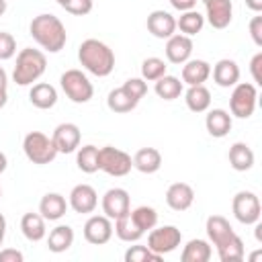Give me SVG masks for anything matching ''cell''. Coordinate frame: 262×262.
I'll list each match as a JSON object with an SVG mask.
<instances>
[{"label": "cell", "mask_w": 262, "mask_h": 262, "mask_svg": "<svg viewBox=\"0 0 262 262\" xmlns=\"http://www.w3.org/2000/svg\"><path fill=\"white\" fill-rule=\"evenodd\" d=\"M170 4H172V8L184 12V10H192L196 6V0H170Z\"/></svg>", "instance_id": "cell-45"}, {"label": "cell", "mask_w": 262, "mask_h": 262, "mask_svg": "<svg viewBox=\"0 0 262 262\" xmlns=\"http://www.w3.org/2000/svg\"><path fill=\"white\" fill-rule=\"evenodd\" d=\"M76 164H78V168H80L84 174H94V172H98V147L92 145V143L78 147Z\"/></svg>", "instance_id": "cell-33"}, {"label": "cell", "mask_w": 262, "mask_h": 262, "mask_svg": "<svg viewBox=\"0 0 262 262\" xmlns=\"http://www.w3.org/2000/svg\"><path fill=\"white\" fill-rule=\"evenodd\" d=\"M20 231L29 242H41L45 237V233H47L43 215L41 213H33V211L25 213L20 217Z\"/></svg>", "instance_id": "cell-26"}, {"label": "cell", "mask_w": 262, "mask_h": 262, "mask_svg": "<svg viewBox=\"0 0 262 262\" xmlns=\"http://www.w3.org/2000/svg\"><path fill=\"white\" fill-rule=\"evenodd\" d=\"M205 231H207V237H209V244L217 248H221L223 244H227L235 231L231 227V223L223 217V215H209L207 221H205Z\"/></svg>", "instance_id": "cell-14"}, {"label": "cell", "mask_w": 262, "mask_h": 262, "mask_svg": "<svg viewBox=\"0 0 262 262\" xmlns=\"http://www.w3.org/2000/svg\"><path fill=\"white\" fill-rule=\"evenodd\" d=\"M23 260H25L23 252H18V250H14V248H4V250H0V262H23Z\"/></svg>", "instance_id": "cell-44"}, {"label": "cell", "mask_w": 262, "mask_h": 262, "mask_svg": "<svg viewBox=\"0 0 262 262\" xmlns=\"http://www.w3.org/2000/svg\"><path fill=\"white\" fill-rule=\"evenodd\" d=\"M6 102H8V92H6V88H0V108H4Z\"/></svg>", "instance_id": "cell-49"}, {"label": "cell", "mask_w": 262, "mask_h": 262, "mask_svg": "<svg viewBox=\"0 0 262 262\" xmlns=\"http://www.w3.org/2000/svg\"><path fill=\"white\" fill-rule=\"evenodd\" d=\"M133 168L141 174H154L162 168V154L156 147H141L133 156Z\"/></svg>", "instance_id": "cell-25"}, {"label": "cell", "mask_w": 262, "mask_h": 262, "mask_svg": "<svg viewBox=\"0 0 262 262\" xmlns=\"http://www.w3.org/2000/svg\"><path fill=\"white\" fill-rule=\"evenodd\" d=\"M231 125H233L231 115H229L225 108H211V111L207 113V117H205L207 133H209L211 137H217V139L225 137V135L231 131Z\"/></svg>", "instance_id": "cell-22"}, {"label": "cell", "mask_w": 262, "mask_h": 262, "mask_svg": "<svg viewBox=\"0 0 262 262\" xmlns=\"http://www.w3.org/2000/svg\"><path fill=\"white\" fill-rule=\"evenodd\" d=\"M78 61L86 72H90L92 76H98V78H106L115 70L113 49L98 39H86L80 43Z\"/></svg>", "instance_id": "cell-2"}, {"label": "cell", "mask_w": 262, "mask_h": 262, "mask_svg": "<svg viewBox=\"0 0 262 262\" xmlns=\"http://www.w3.org/2000/svg\"><path fill=\"white\" fill-rule=\"evenodd\" d=\"M100 205H102V213H104L108 219L115 221V219H119L121 215H125V213L131 211V196H129V192H127L125 188L115 186V188H108V190L102 194Z\"/></svg>", "instance_id": "cell-11"}, {"label": "cell", "mask_w": 262, "mask_h": 262, "mask_svg": "<svg viewBox=\"0 0 262 262\" xmlns=\"http://www.w3.org/2000/svg\"><path fill=\"white\" fill-rule=\"evenodd\" d=\"M55 2H57V4H59V6H63V4H66V2H68V0H55Z\"/></svg>", "instance_id": "cell-52"}, {"label": "cell", "mask_w": 262, "mask_h": 262, "mask_svg": "<svg viewBox=\"0 0 262 262\" xmlns=\"http://www.w3.org/2000/svg\"><path fill=\"white\" fill-rule=\"evenodd\" d=\"M47 70V57L41 49L25 47L16 55V63L12 70V80L18 86H33Z\"/></svg>", "instance_id": "cell-3"}, {"label": "cell", "mask_w": 262, "mask_h": 262, "mask_svg": "<svg viewBox=\"0 0 262 262\" xmlns=\"http://www.w3.org/2000/svg\"><path fill=\"white\" fill-rule=\"evenodd\" d=\"M160 258L147 246H129L125 252V262H158Z\"/></svg>", "instance_id": "cell-38"}, {"label": "cell", "mask_w": 262, "mask_h": 262, "mask_svg": "<svg viewBox=\"0 0 262 262\" xmlns=\"http://www.w3.org/2000/svg\"><path fill=\"white\" fill-rule=\"evenodd\" d=\"M51 139L55 143L57 154H72V151H76L80 147L82 131H80V127L76 123H59L53 129Z\"/></svg>", "instance_id": "cell-12"}, {"label": "cell", "mask_w": 262, "mask_h": 262, "mask_svg": "<svg viewBox=\"0 0 262 262\" xmlns=\"http://www.w3.org/2000/svg\"><path fill=\"white\" fill-rule=\"evenodd\" d=\"M168 66L162 57H145L141 61V78L145 82H156L158 78H162L166 74Z\"/></svg>", "instance_id": "cell-37"}, {"label": "cell", "mask_w": 262, "mask_h": 262, "mask_svg": "<svg viewBox=\"0 0 262 262\" xmlns=\"http://www.w3.org/2000/svg\"><path fill=\"white\" fill-rule=\"evenodd\" d=\"M8 86V74H6V70L0 66V88H6Z\"/></svg>", "instance_id": "cell-48"}, {"label": "cell", "mask_w": 262, "mask_h": 262, "mask_svg": "<svg viewBox=\"0 0 262 262\" xmlns=\"http://www.w3.org/2000/svg\"><path fill=\"white\" fill-rule=\"evenodd\" d=\"M213 256V248L207 239H188L186 246L182 248V254H180V260L182 262H209Z\"/></svg>", "instance_id": "cell-27"}, {"label": "cell", "mask_w": 262, "mask_h": 262, "mask_svg": "<svg viewBox=\"0 0 262 262\" xmlns=\"http://www.w3.org/2000/svg\"><path fill=\"white\" fill-rule=\"evenodd\" d=\"M16 53V41L10 33L0 31V59H10Z\"/></svg>", "instance_id": "cell-41"}, {"label": "cell", "mask_w": 262, "mask_h": 262, "mask_svg": "<svg viewBox=\"0 0 262 262\" xmlns=\"http://www.w3.org/2000/svg\"><path fill=\"white\" fill-rule=\"evenodd\" d=\"M72 244H74V229L70 225H57L47 235V248L53 254H61L70 250Z\"/></svg>", "instance_id": "cell-30"}, {"label": "cell", "mask_w": 262, "mask_h": 262, "mask_svg": "<svg viewBox=\"0 0 262 262\" xmlns=\"http://www.w3.org/2000/svg\"><path fill=\"white\" fill-rule=\"evenodd\" d=\"M211 76V63L205 59H188L182 63V84L199 86L205 84Z\"/></svg>", "instance_id": "cell-21"}, {"label": "cell", "mask_w": 262, "mask_h": 262, "mask_svg": "<svg viewBox=\"0 0 262 262\" xmlns=\"http://www.w3.org/2000/svg\"><path fill=\"white\" fill-rule=\"evenodd\" d=\"M205 20L213 27V29H225L229 27L231 18H233V4L231 0H209L205 2Z\"/></svg>", "instance_id": "cell-16"}, {"label": "cell", "mask_w": 262, "mask_h": 262, "mask_svg": "<svg viewBox=\"0 0 262 262\" xmlns=\"http://www.w3.org/2000/svg\"><path fill=\"white\" fill-rule=\"evenodd\" d=\"M59 86H61L63 94H66L72 102H76V104H84V102H88V100L94 96V86H92V82L88 80V76H86L82 70H76V68L66 70V72L61 74Z\"/></svg>", "instance_id": "cell-5"}, {"label": "cell", "mask_w": 262, "mask_h": 262, "mask_svg": "<svg viewBox=\"0 0 262 262\" xmlns=\"http://www.w3.org/2000/svg\"><path fill=\"white\" fill-rule=\"evenodd\" d=\"M182 86H184V84H182L180 78L164 74L162 78L156 80L154 90H156V94H158L162 100H176V98L182 94Z\"/></svg>", "instance_id": "cell-32"}, {"label": "cell", "mask_w": 262, "mask_h": 262, "mask_svg": "<svg viewBox=\"0 0 262 262\" xmlns=\"http://www.w3.org/2000/svg\"><path fill=\"white\" fill-rule=\"evenodd\" d=\"M6 8H8V4H6V0H0V16L6 12Z\"/></svg>", "instance_id": "cell-51"}, {"label": "cell", "mask_w": 262, "mask_h": 262, "mask_svg": "<svg viewBox=\"0 0 262 262\" xmlns=\"http://www.w3.org/2000/svg\"><path fill=\"white\" fill-rule=\"evenodd\" d=\"M211 74H213V82L221 88H231L239 82V66H237V61H233L229 57L219 59L213 66Z\"/></svg>", "instance_id": "cell-19"}, {"label": "cell", "mask_w": 262, "mask_h": 262, "mask_svg": "<svg viewBox=\"0 0 262 262\" xmlns=\"http://www.w3.org/2000/svg\"><path fill=\"white\" fill-rule=\"evenodd\" d=\"M192 39L188 35H182V33H174L172 37H168L166 41V59L170 63H176V66H182L184 61L190 59L192 55Z\"/></svg>", "instance_id": "cell-15"}, {"label": "cell", "mask_w": 262, "mask_h": 262, "mask_svg": "<svg viewBox=\"0 0 262 262\" xmlns=\"http://www.w3.org/2000/svg\"><path fill=\"white\" fill-rule=\"evenodd\" d=\"M0 199H2V186H0Z\"/></svg>", "instance_id": "cell-53"}, {"label": "cell", "mask_w": 262, "mask_h": 262, "mask_svg": "<svg viewBox=\"0 0 262 262\" xmlns=\"http://www.w3.org/2000/svg\"><path fill=\"white\" fill-rule=\"evenodd\" d=\"M194 203V190L186 182H174L166 190V205L172 211H186Z\"/></svg>", "instance_id": "cell-18"}, {"label": "cell", "mask_w": 262, "mask_h": 262, "mask_svg": "<svg viewBox=\"0 0 262 262\" xmlns=\"http://www.w3.org/2000/svg\"><path fill=\"white\" fill-rule=\"evenodd\" d=\"M131 168H133V158L127 151L113 145H104L98 149V170H102L104 174L121 178L127 176Z\"/></svg>", "instance_id": "cell-6"}, {"label": "cell", "mask_w": 262, "mask_h": 262, "mask_svg": "<svg viewBox=\"0 0 262 262\" xmlns=\"http://www.w3.org/2000/svg\"><path fill=\"white\" fill-rule=\"evenodd\" d=\"M6 168H8V160H6V154H4V151H0V174H2Z\"/></svg>", "instance_id": "cell-50"}, {"label": "cell", "mask_w": 262, "mask_h": 262, "mask_svg": "<svg viewBox=\"0 0 262 262\" xmlns=\"http://www.w3.org/2000/svg\"><path fill=\"white\" fill-rule=\"evenodd\" d=\"M92 6H94L92 0H68L61 8L70 14H74V16H86L92 10Z\"/></svg>", "instance_id": "cell-40"}, {"label": "cell", "mask_w": 262, "mask_h": 262, "mask_svg": "<svg viewBox=\"0 0 262 262\" xmlns=\"http://www.w3.org/2000/svg\"><path fill=\"white\" fill-rule=\"evenodd\" d=\"M29 100H31L33 106H37L41 111L53 108L55 102H57V90L47 82H37L29 90Z\"/></svg>", "instance_id": "cell-24"}, {"label": "cell", "mask_w": 262, "mask_h": 262, "mask_svg": "<svg viewBox=\"0 0 262 262\" xmlns=\"http://www.w3.org/2000/svg\"><path fill=\"white\" fill-rule=\"evenodd\" d=\"M68 207L70 205H68L66 196L59 192H47L39 201V213L43 215L45 221H59L66 215Z\"/></svg>", "instance_id": "cell-20"}, {"label": "cell", "mask_w": 262, "mask_h": 262, "mask_svg": "<svg viewBox=\"0 0 262 262\" xmlns=\"http://www.w3.org/2000/svg\"><path fill=\"white\" fill-rule=\"evenodd\" d=\"M248 29H250L252 41H254L258 47H262V16H260V12H256V16L250 20Z\"/></svg>", "instance_id": "cell-42"}, {"label": "cell", "mask_w": 262, "mask_h": 262, "mask_svg": "<svg viewBox=\"0 0 262 262\" xmlns=\"http://www.w3.org/2000/svg\"><path fill=\"white\" fill-rule=\"evenodd\" d=\"M203 2H209V0H203Z\"/></svg>", "instance_id": "cell-54"}, {"label": "cell", "mask_w": 262, "mask_h": 262, "mask_svg": "<svg viewBox=\"0 0 262 262\" xmlns=\"http://www.w3.org/2000/svg\"><path fill=\"white\" fill-rule=\"evenodd\" d=\"M4 237H6V217L0 213V246L4 244Z\"/></svg>", "instance_id": "cell-47"}, {"label": "cell", "mask_w": 262, "mask_h": 262, "mask_svg": "<svg viewBox=\"0 0 262 262\" xmlns=\"http://www.w3.org/2000/svg\"><path fill=\"white\" fill-rule=\"evenodd\" d=\"M217 256L221 262H242L246 256V248L242 237L235 233L227 244H223L221 248H217Z\"/></svg>", "instance_id": "cell-35"}, {"label": "cell", "mask_w": 262, "mask_h": 262, "mask_svg": "<svg viewBox=\"0 0 262 262\" xmlns=\"http://www.w3.org/2000/svg\"><path fill=\"white\" fill-rule=\"evenodd\" d=\"M231 211H233V217L242 225H254L256 221H260L262 205H260V199L256 192L239 190V192H235V196L231 201Z\"/></svg>", "instance_id": "cell-8"}, {"label": "cell", "mask_w": 262, "mask_h": 262, "mask_svg": "<svg viewBox=\"0 0 262 262\" xmlns=\"http://www.w3.org/2000/svg\"><path fill=\"white\" fill-rule=\"evenodd\" d=\"M227 160H229V166L235 170V172H248L254 162H256V156L252 151V147L244 141H235L229 151H227Z\"/></svg>", "instance_id": "cell-23"}, {"label": "cell", "mask_w": 262, "mask_h": 262, "mask_svg": "<svg viewBox=\"0 0 262 262\" xmlns=\"http://www.w3.org/2000/svg\"><path fill=\"white\" fill-rule=\"evenodd\" d=\"M203 27H205V14H201L194 8L180 12V16L176 18V29H180V33L182 35H188V37L201 33Z\"/></svg>", "instance_id": "cell-31"}, {"label": "cell", "mask_w": 262, "mask_h": 262, "mask_svg": "<svg viewBox=\"0 0 262 262\" xmlns=\"http://www.w3.org/2000/svg\"><path fill=\"white\" fill-rule=\"evenodd\" d=\"M250 74H252L254 86H260L262 84V51H258L252 57V61H250Z\"/></svg>", "instance_id": "cell-43"}, {"label": "cell", "mask_w": 262, "mask_h": 262, "mask_svg": "<svg viewBox=\"0 0 262 262\" xmlns=\"http://www.w3.org/2000/svg\"><path fill=\"white\" fill-rule=\"evenodd\" d=\"M184 102L188 106V111L192 113H205L211 106V92L205 84L199 86H188V90L184 92Z\"/></svg>", "instance_id": "cell-28"}, {"label": "cell", "mask_w": 262, "mask_h": 262, "mask_svg": "<svg viewBox=\"0 0 262 262\" xmlns=\"http://www.w3.org/2000/svg\"><path fill=\"white\" fill-rule=\"evenodd\" d=\"M113 229H115L117 237H119L121 242H127V244H135V242H139V239L145 235V233L137 227V223L133 221L131 213H125V215H121L119 219H115Z\"/></svg>", "instance_id": "cell-29"}, {"label": "cell", "mask_w": 262, "mask_h": 262, "mask_svg": "<svg viewBox=\"0 0 262 262\" xmlns=\"http://www.w3.org/2000/svg\"><path fill=\"white\" fill-rule=\"evenodd\" d=\"M129 213H131L133 221L137 223V227H139L143 233H147L149 229H154V227L158 225V211H156L154 207L139 205V207H135V209L129 211Z\"/></svg>", "instance_id": "cell-36"}, {"label": "cell", "mask_w": 262, "mask_h": 262, "mask_svg": "<svg viewBox=\"0 0 262 262\" xmlns=\"http://www.w3.org/2000/svg\"><path fill=\"white\" fill-rule=\"evenodd\" d=\"M246 6L254 12H262V0H246Z\"/></svg>", "instance_id": "cell-46"}, {"label": "cell", "mask_w": 262, "mask_h": 262, "mask_svg": "<svg viewBox=\"0 0 262 262\" xmlns=\"http://www.w3.org/2000/svg\"><path fill=\"white\" fill-rule=\"evenodd\" d=\"M115 229H113V219L106 215H90L84 223V239L92 246H104L111 242Z\"/></svg>", "instance_id": "cell-10"}, {"label": "cell", "mask_w": 262, "mask_h": 262, "mask_svg": "<svg viewBox=\"0 0 262 262\" xmlns=\"http://www.w3.org/2000/svg\"><path fill=\"white\" fill-rule=\"evenodd\" d=\"M68 205L74 209V213L88 215V213H94V209L98 205V194L90 184H76L70 190Z\"/></svg>", "instance_id": "cell-13"}, {"label": "cell", "mask_w": 262, "mask_h": 262, "mask_svg": "<svg viewBox=\"0 0 262 262\" xmlns=\"http://www.w3.org/2000/svg\"><path fill=\"white\" fill-rule=\"evenodd\" d=\"M258 90L250 82H237L229 96V111L237 119H250L256 111Z\"/></svg>", "instance_id": "cell-7"}, {"label": "cell", "mask_w": 262, "mask_h": 262, "mask_svg": "<svg viewBox=\"0 0 262 262\" xmlns=\"http://www.w3.org/2000/svg\"><path fill=\"white\" fill-rule=\"evenodd\" d=\"M121 88H123L135 102H139V100L147 94V82H145L143 78H129V80L123 82Z\"/></svg>", "instance_id": "cell-39"}, {"label": "cell", "mask_w": 262, "mask_h": 262, "mask_svg": "<svg viewBox=\"0 0 262 262\" xmlns=\"http://www.w3.org/2000/svg\"><path fill=\"white\" fill-rule=\"evenodd\" d=\"M106 106H108L113 113L125 115V113H131V111L137 106V102H135L123 88H115V90H111L108 96H106Z\"/></svg>", "instance_id": "cell-34"}, {"label": "cell", "mask_w": 262, "mask_h": 262, "mask_svg": "<svg viewBox=\"0 0 262 262\" xmlns=\"http://www.w3.org/2000/svg\"><path fill=\"white\" fill-rule=\"evenodd\" d=\"M29 33L35 43L49 53L61 51L68 41L66 27L55 14H37L29 25Z\"/></svg>", "instance_id": "cell-1"}, {"label": "cell", "mask_w": 262, "mask_h": 262, "mask_svg": "<svg viewBox=\"0 0 262 262\" xmlns=\"http://www.w3.org/2000/svg\"><path fill=\"white\" fill-rule=\"evenodd\" d=\"M147 31L156 39H168L176 33V18L168 10H154L147 14Z\"/></svg>", "instance_id": "cell-17"}, {"label": "cell", "mask_w": 262, "mask_h": 262, "mask_svg": "<svg viewBox=\"0 0 262 262\" xmlns=\"http://www.w3.org/2000/svg\"><path fill=\"white\" fill-rule=\"evenodd\" d=\"M23 151L27 156L29 162L37 164V166H45V164H51L57 156V149H55V143L49 135L41 133V131H31L25 135L23 139Z\"/></svg>", "instance_id": "cell-4"}, {"label": "cell", "mask_w": 262, "mask_h": 262, "mask_svg": "<svg viewBox=\"0 0 262 262\" xmlns=\"http://www.w3.org/2000/svg\"><path fill=\"white\" fill-rule=\"evenodd\" d=\"M180 242H182V231L176 225H160V227L156 225L147 233V248L158 256L174 252L180 246Z\"/></svg>", "instance_id": "cell-9"}]
</instances>
